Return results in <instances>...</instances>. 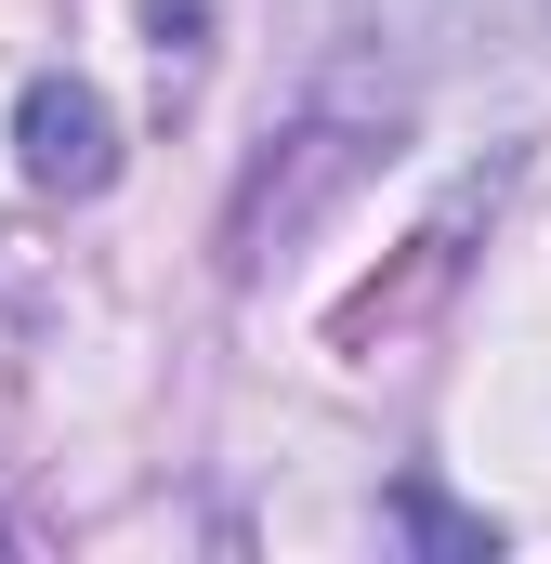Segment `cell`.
Instances as JSON below:
<instances>
[{
    "mask_svg": "<svg viewBox=\"0 0 551 564\" xmlns=\"http://www.w3.org/2000/svg\"><path fill=\"white\" fill-rule=\"evenodd\" d=\"M408 539H433V552H499V525H460L433 486H408Z\"/></svg>",
    "mask_w": 551,
    "mask_h": 564,
    "instance_id": "3957f363",
    "label": "cell"
},
{
    "mask_svg": "<svg viewBox=\"0 0 551 564\" xmlns=\"http://www.w3.org/2000/svg\"><path fill=\"white\" fill-rule=\"evenodd\" d=\"M381 158H395V106H342V93H328V106L276 119L263 158H250L237 197H224V276L250 289L263 263H289V250H302V237H315V224H328Z\"/></svg>",
    "mask_w": 551,
    "mask_h": 564,
    "instance_id": "6da1fadb",
    "label": "cell"
},
{
    "mask_svg": "<svg viewBox=\"0 0 551 564\" xmlns=\"http://www.w3.org/2000/svg\"><path fill=\"white\" fill-rule=\"evenodd\" d=\"M0 552H13V512H0Z\"/></svg>",
    "mask_w": 551,
    "mask_h": 564,
    "instance_id": "277c9868",
    "label": "cell"
},
{
    "mask_svg": "<svg viewBox=\"0 0 551 564\" xmlns=\"http://www.w3.org/2000/svg\"><path fill=\"white\" fill-rule=\"evenodd\" d=\"M13 171H26L40 197H106V184H119V119H106V93L66 79V66H40V79L13 93Z\"/></svg>",
    "mask_w": 551,
    "mask_h": 564,
    "instance_id": "7a4b0ae2",
    "label": "cell"
}]
</instances>
